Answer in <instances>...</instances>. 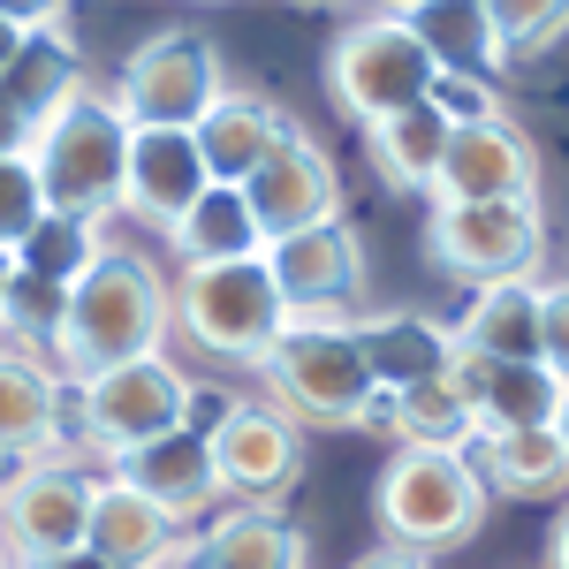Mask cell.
<instances>
[{"instance_id":"obj_16","label":"cell","mask_w":569,"mask_h":569,"mask_svg":"<svg viewBox=\"0 0 569 569\" xmlns=\"http://www.w3.org/2000/svg\"><path fill=\"white\" fill-rule=\"evenodd\" d=\"M213 190L206 160H198V137L190 130H130V176H122V213L152 220L176 236L182 213Z\"/></svg>"},{"instance_id":"obj_14","label":"cell","mask_w":569,"mask_h":569,"mask_svg":"<svg viewBox=\"0 0 569 569\" xmlns=\"http://www.w3.org/2000/svg\"><path fill=\"white\" fill-rule=\"evenodd\" d=\"M266 273H273L289 319H342V305L365 289V243L350 220H327L289 243H266Z\"/></svg>"},{"instance_id":"obj_22","label":"cell","mask_w":569,"mask_h":569,"mask_svg":"<svg viewBox=\"0 0 569 569\" xmlns=\"http://www.w3.org/2000/svg\"><path fill=\"white\" fill-rule=\"evenodd\" d=\"M176 517L160 509V501H144L130 479H91V525H84V547L99 555L107 569H144L168 539H176Z\"/></svg>"},{"instance_id":"obj_11","label":"cell","mask_w":569,"mask_h":569,"mask_svg":"<svg viewBox=\"0 0 569 569\" xmlns=\"http://www.w3.org/2000/svg\"><path fill=\"white\" fill-rule=\"evenodd\" d=\"M228 509H281L305 479V433L273 410V402H228L206 426Z\"/></svg>"},{"instance_id":"obj_23","label":"cell","mask_w":569,"mask_h":569,"mask_svg":"<svg viewBox=\"0 0 569 569\" xmlns=\"http://www.w3.org/2000/svg\"><path fill=\"white\" fill-rule=\"evenodd\" d=\"M463 463L479 471L486 493H509V501H547L569 486V456L555 426H531V433H471Z\"/></svg>"},{"instance_id":"obj_28","label":"cell","mask_w":569,"mask_h":569,"mask_svg":"<svg viewBox=\"0 0 569 569\" xmlns=\"http://www.w3.org/2000/svg\"><path fill=\"white\" fill-rule=\"evenodd\" d=\"M372 426H388L395 448H471V410L448 380H418V388L380 395Z\"/></svg>"},{"instance_id":"obj_20","label":"cell","mask_w":569,"mask_h":569,"mask_svg":"<svg viewBox=\"0 0 569 569\" xmlns=\"http://www.w3.org/2000/svg\"><path fill=\"white\" fill-rule=\"evenodd\" d=\"M350 327L380 395L418 388V380H448V365H456V335L426 311H380V319H350Z\"/></svg>"},{"instance_id":"obj_12","label":"cell","mask_w":569,"mask_h":569,"mask_svg":"<svg viewBox=\"0 0 569 569\" xmlns=\"http://www.w3.org/2000/svg\"><path fill=\"white\" fill-rule=\"evenodd\" d=\"M433 206H539V152H531V137L509 114L448 130Z\"/></svg>"},{"instance_id":"obj_33","label":"cell","mask_w":569,"mask_h":569,"mask_svg":"<svg viewBox=\"0 0 569 569\" xmlns=\"http://www.w3.org/2000/svg\"><path fill=\"white\" fill-rule=\"evenodd\" d=\"M426 107H433L448 130H463V122H493V114H501V107H493V84H479V77H433Z\"/></svg>"},{"instance_id":"obj_15","label":"cell","mask_w":569,"mask_h":569,"mask_svg":"<svg viewBox=\"0 0 569 569\" xmlns=\"http://www.w3.org/2000/svg\"><path fill=\"white\" fill-rule=\"evenodd\" d=\"M448 388L463 395L471 433H531V426H555V395H562L547 365H509V357H471V350H456Z\"/></svg>"},{"instance_id":"obj_38","label":"cell","mask_w":569,"mask_h":569,"mask_svg":"<svg viewBox=\"0 0 569 569\" xmlns=\"http://www.w3.org/2000/svg\"><path fill=\"white\" fill-rule=\"evenodd\" d=\"M547 569H569V501H562V517L547 525Z\"/></svg>"},{"instance_id":"obj_18","label":"cell","mask_w":569,"mask_h":569,"mask_svg":"<svg viewBox=\"0 0 569 569\" xmlns=\"http://www.w3.org/2000/svg\"><path fill=\"white\" fill-rule=\"evenodd\" d=\"M114 479H130L144 501H160L182 531H198V517L220 509V471H213V448H206L198 426H182V433H168V440H152V448H137V456H122Z\"/></svg>"},{"instance_id":"obj_32","label":"cell","mask_w":569,"mask_h":569,"mask_svg":"<svg viewBox=\"0 0 569 569\" xmlns=\"http://www.w3.org/2000/svg\"><path fill=\"white\" fill-rule=\"evenodd\" d=\"M46 220V190H39V168H31V152H16V160H0V251L16 259L23 251V236Z\"/></svg>"},{"instance_id":"obj_1","label":"cell","mask_w":569,"mask_h":569,"mask_svg":"<svg viewBox=\"0 0 569 569\" xmlns=\"http://www.w3.org/2000/svg\"><path fill=\"white\" fill-rule=\"evenodd\" d=\"M176 327V289L152 273V259H137L122 243H107L91 273L69 289V319H61V342H53V372L61 388H84L114 365H137V357H160Z\"/></svg>"},{"instance_id":"obj_13","label":"cell","mask_w":569,"mask_h":569,"mask_svg":"<svg viewBox=\"0 0 569 569\" xmlns=\"http://www.w3.org/2000/svg\"><path fill=\"white\" fill-rule=\"evenodd\" d=\"M243 206H251L266 243H289V236H305V228L342 220V176H335V160H327L319 137L289 130L273 144V160L243 182Z\"/></svg>"},{"instance_id":"obj_26","label":"cell","mask_w":569,"mask_h":569,"mask_svg":"<svg viewBox=\"0 0 569 569\" xmlns=\"http://www.w3.org/2000/svg\"><path fill=\"white\" fill-rule=\"evenodd\" d=\"M176 243L182 266H243V259H266V236L259 220H251V206H243V190H206L190 213H182V228L168 236Z\"/></svg>"},{"instance_id":"obj_19","label":"cell","mask_w":569,"mask_h":569,"mask_svg":"<svg viewBox=\"0 0 569 569\" xmlns=\"http://www.w3.org/2000/svg\"><path fill=\"white\" fill-rule=\"evenodd\" d=\"M289 130H297V122H289V114H281L266 91H228V99H220V107H213V114H206L190 137H198L206 176H213L220 190H243V182H251L266 160H273V144H281Z\"/></svg>"},{"instance_id":"obj_2","label":"cell","mask_w":569,"mask_h":569,"mask_svg":"<svg viewBox=\"0 0 569 569\" xmlns=\"http://www.w3.org/2000/svg\"><path fill=\"white\" fill-rule=\"evenodd\" d=\"M31 168H39L46 213L107 228V213H122V176H130V122H122L114 91H69L31 137Z\"/></svg>"},{"instance_id":"obj_40","label":"cell","mask_w":569,"mask_h":569,"mask_svg":"<svg viewBox=\"0 0 569 569\" xmlns=\"http://www.w3.org/2000/svg\"><path fill=\"white\" fill-rule=\"evenodd\" d=\"M555 440H562V456H569V388L555 395Z\"/></svg>"},{"instance_id":"obj_8","label":"cell","mask_w":569,"mask_h":569,"mask_svg":"<svg viewBox=\"0 0 569 569\" xmlns=\"http://www.w3.org/2000/svg\"><path fill=\"white\" fill-rule=\"evenodd\" d=\"M220 99H228V69L206 31H152L122 61V84H114V107L130 130H198Z\"/></svg>"},{"instance_id":"obj_30","label":"cell","mask_w":569,"mask_h":569,"mask_svg":"<svg viewBox=\"0 0 569 569\" xmlns=\"http://www.w3.org/2000/svg\"><path fill=\"white\" fill-rule=\"evenodd\" d=\"M61 319H69V289L61 281H39V273H16L8 297H0V342L8 350H31V357H53L61 342Z\"/></svg>"},{"instance_id":"obj_27","label":"cell","mask_w":569,"mask_h":569,"mask_svg":"<svg viewBox=\"0 0 569 569\" xmlns=\"http://www.w3.org/2000/svg\"><path fill=\"white\" fill-rule=\"evenodd\" d=\"M365 144H372V168H380L388 190H426V198H433L440 152H448V122H440L433 107H402L388 122H372Z\"/></svg>"},{"instance_id":"obj_37","label":"cell","mask_w":569,"mask_h":569,"mask_svg":"<svg viewBox=\"0 0 569 569\" xmlns=\"http://www.w3.org/2000/svg\"><path fill=\"white\" fill-rule=\"evenodd\" d=\"M350 569H433L426 555H402V547H372V555H357Z\"/></svg>"},{"instance_id":"obj_17","label":"cell","mask_w":569,"mask_h":569,"mask_svg":"<svg viewBox=\"0 0 569 569\" xmlns=\"http://www.w3.org/2000/svg\"><path fill=\"white\" fill-rule=\"evenodd\" d=\"M46 456H69L61 433V372L31 350H8L0 342V463H46Z\"/></svg>"},{"instance_id":"obj_43","label":"cell","mask_w":569,"mask_h":569,"mask_svg":"<svg viewBox=\"0 0 569 569\" xmlns=\"http://www.w3.org/2000/svg\"><path fill=\"white\" fill-rule=\"evenodd\" d=\"M0 486H8V479H0Z\"/></svg>"},{"instance_id":"obj_36","label":"cell","mask_w":569,"mask_h":569,"mask_svg":"<svg viewBox=\"0 0 569 569\" xmlns=\"http://www.w3.org/2000/svg\"><path fill=\"white\" fill-rule=\"evenodd\" d=\"M31 122H23V114H16V107H8V99H0V160H16V152H31Z\"/></svg>"},{"instance_id":"obj_39","label":"cell","mask_w":569,"mask_h":569,"mask_svg":"<svg viewBox=\"0 0 569 569\" xmlns=\"http://www.w3.org/2000/svg\"><path fill=\"white\" fill-rule=\"evenodd\" d=\"M31 569H107L91 547H77V555H53V562H31Z\"/></svg>"},{"instance_id":"obj_29","label":"cell","mask_w":569,"mask_h":569,"mask_svg":"<svg viewBox=\"0 0 569 569\" xmlns=\"http://www.w3.org/2000/svg\"><path fill=\"white\" fill-rule=\"evenodd\" d=\"M107 251V236L91 228V220H61L46 213L31 236H23V251H16V273H39V281H61V289H77L91 273V259Z\"/></svg>"},{"instance_id":"obj_3","label":"cell","mask_w":569,"mask_h":569,"mask_svg":"<svg viewBox=\"0 0 569 569\" xmlns=\"http://www.w3.org/2000/svg\"><path fill=\"white\" fill-rule=\"evenodd\" d=\"M259 380H266V402L297 433L305 426H319V433H357L380 410V388L365 372V350H357L350 319H289V335L273 342Z\"/></svg>"},{"instance_id":"obj_5","label":"cell","mask_w":569,"mask_h":569,"mask_svg":"<svg viewBox=\"0 0 569 569\" xmlns=\"http://www.w3.org/2000/svg\"><path fill=\"white\" fill-rule=\"evenodd\" d=\"M176 319H182V335H190V350H206L213 365H251V372H259L266 357H273V342L289 335V305H281L266 259L182 266Z\"/></svg>"},{"instance_id":"obj_24","label":"cell","mask_w":569,"mask_h":569,"mask_svg":"<svg viewBox=\"0 0 569 569\" xmlns=\"http://www.w3.org/2000/svg\"><path fill=\"white\" fill-rule=\"evenodd\" d=\"M402 23L418 31V46L433 53L440 77H479V84H493V69H501L493 8H479V0H418V8H402Z\"/></svg>"},{"instance_id":"obj_7","label":"cell","mask_w":569,"mask_h":569,"mask_svg":"<svg viewBox=\"0 0 569 569\" xmlns=\"http://www.w3.org/2000/svg\"><path fill=\"white\" fill-rule=\"evenodd\" d=\"M77 395V448L84 456H107V463H122L137 448H152V440H168L190 426V402L198 388L182 380V365L160 357H137V365H114V372H99L84 380Z\"/></svg>"},{"instance_id":"obj_4","label":"cell","mask_w":569,"mask_h":569,"mask_svg":"<svg viewBox=\"0 0 569 569\" xmlns=\"http://www.w3.org/2000/svg\"><path fill=\"white\" fill-rule=\"evenodd\" d=\"M372 517L402 555H456L486 525V486L463 463V448H395L372 486Z\"/></svg>"},{"instance_id":"obj_21","label":"cell","mask_w":569,"mask_h":569,"mask_svg":"<svg viewBox=\"0 0 569 569\" xmlns=\"http://www.w3.org/2000/svg\"><path fill=\"white\" fill-rule=\"evenodd\" d=\"M539 311H547V281H493V289H471L463 319L448 327L456 350L471 357H509V365H539Z\"/></svg>"},{"instance_id":"obj_34","label":"cell","mask_w":569,"mask_h":569,"mask_svg":"<svg viewBox=\"0 0 569 569\" xmlns=\"http://www.w3.org/2000/svg\"><path fill=\"white\" fill-rule=\"evenodd\" d=\"M539 365L555 372V388H569V281L547 289V311H539Z\"/></svg>"},{"instance_id":"obj_31","label":"cell","mask_w":569,"mask_h":569,"mask_svg":"<svg viewBox=\"0 0 569 569\" xmlns=\"http://www.w3.org/2000/svg\"><path fill=\"white\" fill-rule=\"evenodd\" d=\"M493 39H501V61H539L569 39V0L539 8V0H493Z\"/></svg>"},{"instance_id":"obj_25","label":"cell","mask_w":569,"mask_h":569,"mask_svg":"<svg viewBox=\"0 0 569 569\" xmlns=\"http://www.w3.org/2000/svg\"><path fill=\"white\" fill-rule=\"evenodd\" d=\"M311 547L289 509H228L206 525V569H305Z\"/></svg>"},{"instance_id":"obj_41","label":"cell","mask_w":569,"mask_h":569,"mask_svg":"<svg viewBox=\"0 0 569 569\" xmlns=\"http://www.w3.org/2000/svg\"><path fill=\"white\" fill-rule=\"evenodd\" d=\"M8 281H16V259H8V251H0V297H8Z\"/></svg>"},{"instance_id":"obj_10","label":"cell","mask_w":569,"mask_h":569,"mask_svg":"<svg viewBox=\"0 0 569 569\" xmlns=\"http://www.w3.org/2000/svg\"><path fill=\"white\" fill-rule=\"evenodd\" d=\"M84 525H91V471H84L77 448L8 471V486H0V547H8L16 569L77 555L84 547Z\"/></svg>"},{"instance_id":"obj_9","label":"cell","mask_w":569,"mask_h":569,"mask_svg":"<svg viewBox=\"0 0 569 569\" xmlns=\"http://www.w3.org/2000/svg\"><path fill=\"white\" fill-rule=\"evenodd\" d=\"M547 251V220L539 206H433L426 213V259L448 281H531V266Z\"/></svg>"},{"instance_id":"obj_42","label":"cell","mask_w":569,"mask_h":569,"mask_svg":"<svg viewBox=\"0 0 569 569\" xmlns=\"http://www.w3.org/2000/svg\"><path fill=\"white\" fill-rule=\"evenodd\" d=\"M0 569H16V562H8V547H0Z\"/></svg>"},{"instance_id":"obj_35","label":"cell","mask_w":569,"mask_h":569,"mask_svg":"<svg viewBox=\"0 0 569 569\" xmlns=\"http://www.w3.org/2000/svg\"><path fill=\"white\" fill-rule=\"evenodd\" d=\"M23 46H31V23H23V8H0V77L23 61Z\"/></svg>"},{"instance_id":"obj_6","label":"cell","mask_w":569,"mask_h":569,"mask_svg":"<svg viewBox=\"0 0 569 569\" xmlns=\"http://www.w3.org/2000/svg\"><path fill=\"white\" fill-rule=\"evenodd\" d=\"M433 53L418 46V31L402 23V8H380V16H350L335 46H327V91L350 122H388L402 107H426L433 91Z\"/></svg>"}]
</instances>
